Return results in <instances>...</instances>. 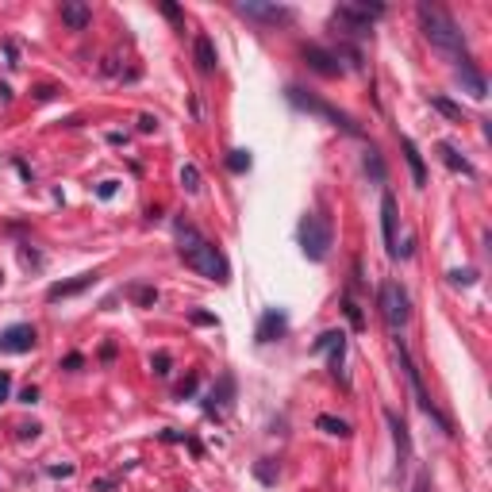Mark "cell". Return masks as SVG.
<instances>
[{
	"instance_id": "cell-15",
	"label": "cell",
	"mask_w": 492,
	"mask_h": 492,
	"mask_svg": "<svg viewBox=\"0 0 492 492\" xmlns=\"http://www.w3.org/2000/svg\"><path fill=\"white\" fill-rule=\"evenodd\" d=\"M97 277H100V273H77L73 281H58V285H50V289H46V300H65V296H77V292H85V289H92V285H97Z\"/></svg>"
},
{
	"instance_id": "cell-8",
	"label": "cell",
	"mask_w": 492,
	"mask_h": 492,
	"mask_svg": "<svg viewBox=\"0 0 492 492\" xmlns=\"http://www.w3.org/2000/svg\"><path fill=\"white\" fill-rule=\"evenodd\" d=\"M239 16H246V20H262V23H292L296 12L285 8V4H254V0H242Z\"/></svg>"
},
{
	"instance_id": "cell-26",
	"label": "cell",
	"mask_w": 492,
	"mask_h": 492,
	"mask_svg": "<svg viewBox=\"0 0 492 492\" xmlns=\"http://www.w3.org/2000/svg\"><path fill=\"white\" fill-rule=\"evenodd\" d=\"M131 296H135V304H143V308L158 304V289H146V285H135V289H131Z\"/></svg>"
},
{
	"instance_id": "cell-32",
	"label": "cell",
	"mask_w": 492,
	"mask_h": 492,
	"mask_svg": "<svg viewBox=\"0 0 492 492\" xmlns=\"http://www.w3.org/2000/svg\"><path fill=\"white\" fill-rule=\"evenodd\" d=\"M193 392H196V377H185V381L177 385V396L185 400V396H193Z\"/></svg>"
},
{
	"instance_id": "cell-10",
	"label": "cell",
	"mask_w": 492,
	"mask_h": 492,
	"mask_svg": "<svg viewBox=\"0 0 492 492\" xmlns=\"http://www.w3.org/2000/svg\"><path fill=\"white\" fill-rule=\"evenodd\" d=\"M300 54H304V62H308L316 73H323V77H338V73H343V62H338V54H335V50H323V46L308 43Z\"/></svg>"
},
{
	"instance_id": "cell-17",
	"label": "cell",
	"mask_w": 492,
	"mask_h": 492,
	"mask_svg": "<svg viewBox=\"0 0 492 492\" xmlns=\"http://www.w3.org/2000/svg\"><path fill=\"white\" fill-rule=\"evenodd\" d=\"M193 58H196V70H200V73H215V65H220L215 43L208 39V35H196V43H193Z\"/></svg>"
},
{
	"instance_id": "cell-3",
	"label": "cell",
	"mask_w": 492,
	"mask_h": 492,
	"mask_svg": "<svg viewBox=\"0 0 492 492\" xmlns=\"http://www.w3.org/2000/svg\"><path fill=\"white\" fill-rule=\"evenodd\" d=\"M392 350H396V362H400V369H404V377H408V389H412V396H415V404H419V412L427 415V419H434V423H439L442 431H454V423H450L446 415L439 412V404H434V400H431V392L423 389V377H419V365L412 362V354H408V350H404V343H400V338H396V346H392Z\"/></svg>"
},
{
	"instance_id": "cell-2",
	"label": "cell",
	"mask_w": 492,
	"mask_h": 492,
	"mask_svg": "<svg viewBox=\"0 0 492 492\" xmlns=\"http://www.w3.org/2000/svg\"><path fill=\"white\" fill-rule=\"evenodd\" d=\"M415 16H419L423 35H427L439 50H446V54H454V58L466 62V35H461V27L454 23V16L446 12V8L427 4V0H423V4L415 8Z\"/></svg>"
},
{
	"instance_id": "cell-6",
	"label": "cell",
	"mask_w": 492,
	"mask_h": 492,
	"mask_svg": "<svg viewBox=\"0 0 492 492\" xmlns=\"http://www.w3.org/2000/svg\"><path fill=\"white\" fill-rule=\"evenodd\" d=\"M285 97L296 104V108H304V112H316V116H323V119H331L335 127H343L346 135H362V127H358L354 119L346 116V112H338V108H331L327 100H319V97H311V92H304V89H296V85H289L285 89Z\"/></svg>"
},
{
	"instance_id": "cell-4",
	"label": "cell",
	"mask_w": 492,
	"mask_h": 492,
	"mask_svg": "<svg viewBox=\"0 0 492 492\" xmlns=\"http://www.w3.org/2000/svg\"><path fill=\"white\" fill-rule=\"evenodd\" d=\"M300 250H304L308 262H323L331 254V242H335V231H331V220L323 212H308L300 220Z\"/></svg>"
},
{
	"instance_id": "cell-11",
	"label": "cell",
	"mask_w": 492,
	"mask_h": 492,
	"mask_svg": "<svg viewBox=\"0 0 492 492\" xmlns=\"http://www.w3.org/2000/svg\"><path fill=\"white\" fill-rule=\"evenodd\" d=\"M381 231H385V250H389V258H400V246H396V196L392 193L381 196Z\"/></svg>"
},
{
	"instance_id": "cell-29",
	"label": "cell",
	"mask_w": 492,
	"mask_h": 492,
	"mask_svg": "<svg viewBox=\"0 0 492 492\" xmlns=\"http://www.w3.org/2000/svg\"><path fill=\"white\" fill-rule=\"evenodd\" d=\"M412 492H434V485H431V469H419V473H415Z\"/></svg>"
},
{
	"instance_id": "cell-25",
	"label": "cell",
	"mask_w": 492,
	"mask_h": 492,
	"mask_svg": "<svg viewBox=\"0 0 492 492\" xmlns=\"http://www.w3.org/2000/svg\"><path fill=\"white\" fill-rule=\"evenodd\" d=\"M181 185H185V193H200V169H196V166H185V169H181Z\"/></svg>"
},
{
	"instance_id": "cell-31",
	"label": "cell",
	"mask_w": 492,
	"mask_h": 492,
	"mask_svg": "<svg viewBox=\"0 0 492 492\" xmlns=\"http://www.w3.org/2000/svg\"><path fill=\"white\" fill-rule=\"evenodd\" d=\"M254 473H258V481H266V485H273V481H277V469H273L269 461H258V469H254Z\"/></svg>"
},
{
	"instance_id": "cell-36",
	"label": "cell",
	"mask_w": 492,
	"mask_h": 492,
	"mask_svg": "<svg viewBox=\"0 0 492 492\" xmlns=\"http://www.w3.org/2000/svg\"><path fill=\"white\" fill-rule=\"evenodd\" d=\"M8 396H12V377L0 373V400H8Z\"/></svg>"
},
{
	"instance_id": "cell-39",
	"label": "cell",
	"mask_w": 492,
	"mask_h": 492,
	"mask_svg": "<svg viewBox=\"0 0 492 492\" xmlns=\"http://www.w3.org/2000/svg\"><path fill=\"white\" fill-rule=\"evenodd\" d=\"M154 127H158L154 116H143V119H139V131H154Z\"/></svg>"
},
{
	"instance_id": "cell-28",
	"label": "cell",
	"mask_w": 492,
	"mask_h": 492,
	"mask_svg": "<svg viewBox=\"0 0 492 492\" xmlns=\"http://www.w3.org/2000/svg\"><path fill=\"white\" fill-rule=\"evenodd\" d=\"M343 311H346V319H350V327H354V331L365 327V319H362V311H358L354 300H343Z\"/></svg>"
},
{
	"instance_id": "cell-38",
	"label": "cell",
	"mask_w": 492,
	"mask_h": 492,
	"mask_svg": "<svg viewBox=\"0 0 492 492\" xmlns=\"http://www.w3.org/2000/svg\"><path fill=\"white\" fill-rule=\"evenodd\" d=\"M43 427H39V423H23V427H20V439H35V434H39Z\"/></svg>"
},
{
	"instance_id": "cell-24",
	"label": "cell",
	"mask_w": 492,
	"mask_h": 492,
	"mask_svg": "<svg viewBox=\"0 0 492 492\" xmlns=\"http://www.w3.org/2000/svg\"><path fill=\"white\" fill-rule=\"evenodd\" d=\"M431 104H434V108H439V112H442V116H446V119L461 123V108H458V104H454V100H446V97H431Z\"/></svg>"
},
{
	"instance_id": "cell-18",
	"label": "cell",
	"mask_w": 492,
	"mask_h": 492,
	"mask_svg": "<svg viewBox=\"0 0 492 492\" xmlns=\"http://www.w3.org/2000/svg\"><path fill=\"white\" fill-rule=\"evenodd\" d=\"M458 81L469 89V97H473V100H485V97H488V85H485V77L477 73V65H473L469 58L458 65Z\"/></svg>"
},
{
	"instance_id": "cell-13",
	"label": "cell",
	"mask_w": 492,
	"mask_h": 492,
	"mask_svg": "<svg viewBox=\"0 0 492 492\" xmlns=\"http://www.w3.org/2000/svg\"><path fill=\"white\" fill-rule=\"evenodd\" d=\"M385 423L392 427V442H396V458H400V469L408 466V458H412V434H408V423L400 419L392 408L385 412Z\"/></svg>"
},
{
	"instance_id": "cell-34",
	"label": "cell",
	"mask_w": 492,
	"mask_h": 492,
	"mask_svg": "<svg viewBox=\"0 0 492 492\" xmlns=\"http://www.w3.org/2000/svg\"><path fill=\"white\" fill-rule=\"evenodd\" d=\"M450 281H454V285H473V273H469V269H466V273L454 269V273H450Z\"/></svg>"
},
{
	"instance_id": "cell-30",
	"label": "cell",
	"mask_w": 492,
	"mask_h": 492,
	"mask_svg": "<svg viewBox=\"0 0 492 492\" xmlns=\"http://www.w3.org/2000/svg\"><path fill=\"white\" fill-rule=\"evenodd\" d=\"M150 369H154L158 377H166V373H169V354H166V350H158V354L150 358Z\"/></svg>"
},
{
	"instance_id": "cell-22",
	"label": "cell",
	"mask_w": 492,
	"mask_h": 492,
	"mask_svg": "<svg viewBox=\"0 0 492 492\" xmlns=\"http://www.w3.org/2000/svg\"><path fill=\"white\" fill-rule=\"evenodd\" d=\"M316 427H319V431H327V434H338V439H346V434H350V423H346V419H338V415H319Z\"/></svg>"
},
{
	"instance_id": "cell-37",
	"label": "cell",
	"mask_w": 492,
	"mask_h": 492,
	"mask_svg": "<svg viewBox=\"0 0 492 492\" xmlns=\"http://www.w3.org/2000/svg\"><path fill=\"white\" fill-rule=\"evenodd\" d=\"M20 400L23 404H35V400H39V389H35V385H27V389L20 392Z\"/></svg>"
},
{
	"instance_id": "cell-12",
	"label": "cell",
	"mask_w": 492,
	"mask_h": 492,
	"mask_svg": "<svg viewBox=\"0 0 492 492\" xmlns=\"http://www.w3.org/2000/svg\"><path fill=\"white\" fill-rule=\"evenodd\" d=\"M316 350L319 354H331V373L338 377V365H343V354H346V331H323L316 338Z\"/></svg>"
},
{
	"instance_id": "cell-35",
	"label": "cell",
	"mask_w": 492,
	"mask_h": 492,
	"mask_svg": "<svg viewBox=\"0 0 492 492\" xmlns=\"http://www.w3.org/2000/svg\"><path fill=\"white\" fill-rule=\"evenodd\" d=\"M193 323H200V327H215V316H208V311H193Z\"/></svg>"
},
{
	"instance_id": "cell-23",
	"label": "cell",
	"mask_w": 492,
	"mask_h": 492,
	"mask_svg": "<svg viewBox=\"0 0 492 492\" xmlns=\"http://www.w3.org/2000/svg\"><path fill=\"white\" fill-rule=\"evenodd\" d=\"M227 169H231V173H246V169H250V150H231V154H227Z\"/></svg>"
},
{
	"instance_id": "cell-16",
	"label": "cell",
	"mask_w": 492,
	"mask_h": 492,
	"mask_svg": "<svg viewBox=\"0 0 492 492\" xmlns=\"http://www.w3.org/2000/svg\"><path fill=\"white\" fill-rule=\"evenodd\" d=\"M62 23L70 27V31H85V27L92 23V8L81 4V0H65L62 4Z\"/></svg>"
},
{
	"instance_id": "cell-14",
	"label": "cell",
	"mask_w": 492,
	"mask_h": 492,
	"mask_svg": "<svg viewBox=\"0 0 492 492\" xmlns=\"http://www.w3.org/2000/svg\"><path fill=\"white\" fill-rule=\"evenodd\" d=\"M285 331H289V316L281 308L262 311V319H258V343H273V338H281Z\"/></svg>"
},
{
	"instance_id": "cell-5",
	"label": "cell",
	"mask_w": 492,
	"mask_h": 492,
	"mask_svg": "<svg viewBox=\"0 0 492 492\" xmlns=\"http://www.w3.org/2000/svg\"><path fill=\"white\" fill-rule=\"evenodd\" d=\"M377 308H381L385 323L392 331H400L412 319V300H408V292H404L400 281H385L381 292H377Z\"/></svg>"
},
{
	"instance_id": "cell-1",
	"label": "cell",
	"mask_w": 492,
	"mask_h": 492,
	"mask_svg": "<svg viewBox=\"0 0 492 492\" xmlns=\"http://www.w3.org/2000/svg\"><path fill=\"white\" fill-rule=\"evenodd\" d=\"M177 254L185 258V266L188 269H196L200 277H208V281H223L231 277V266H227V258L220 254V246L215 242H208L200 231H196L193 223H177Z\"/></svg>"
},
{
	"instance_id": "cell-27",
	"label": "cell",
	"mask_w": 492,
	"mask_h": 492,
	"mask_svg": "<svg viewBox=\"0 0 492 492\" xmlns=\"http://www.w3.org/2000/svg\"><path fill=\"white\" fill-rule=\"evenodd\" d=\"M365 169L373 173V181H385V166H381V154H377L373 146H369V154H365Z\"/></svg>"
},
{
	"instance_id": "cell-40",
	"label": "cell",
	"mask_w": 492,
	"mask_h": 492,
	"mask_svg": "<svg viewBox=\"0 0 492 492\" xmlns=\"http://www.w3.org/2000/svg\"><path fill=\"white\" fill-rule=\"evenodd\" d=\"M73 466H50V477H70Z\"/></svg>"
},
{
	"instance_id": "cell-41",
	"label": "cell",
	"mask_w": 492,
	"mask_h": 492,
	"mask_svg": "<svg viewBox=\"0 0 492 492\" xmlns=\"http://www.w3.org/2000/svg\"><path fill=\"white\" fill-rule=\"evenodd\" d=\"M162 12L169 16V20H181V8H177V4H162Z\"/></svg>"
},
{
	"instance_id": "cell-19",
	"label": "cell",
	"mask_w": 492,
	"mask_h": 492,
	"mask_svg": "<svg viewBox=\"0 0 492 492\" xmlns=\"http://www.w3.org/2000/svg\"><path fill=\"white\" fill-rule=\"evenodd\" d=\"M400 150H404V162H408V169H412V181H415V188H423V185H427V166H423L419 146H415L412 139H400Z\"/></svg>"
},
{
	"instance_id": "cell-9",
	"label": "cell",
	"mask_w": 492,
	"mask_h": 492,
	"mask_svg": "<svg viewBox=\"0 0 492 492\" xmlns=\"http://www.w3.org/2000/svg\"><path fill=\"white\" fill-rule=\"evenodd\" d=\"M27 350H35V327L12 323L0 331V354H27Z\"/></svg>"
},
{
	"instance_id": "cell-21",
	"label": "cell",
	"mask_w": 492,
	"mask_h": 492,
	"mask_svg": "<svg viewBox=\"0 0 492 492\" xmlns=\"http://www.w3.org/2000/svg\"><path fill=\"white\" fill-rule=\"evenodd\" d=\"M439 154H442V162H446V166L454 169V173H466V177H477V169H473V166H469L466 158H461V154H458V150H454L450 143H439Z\"/></svg>"
},
{
	"instance_id": "cell-20",
	"label": "cell",
	"mask_w": 492,
	"mask_h": 492,
	"mask_svg": "<svg viewBox=\"0 0 492 492\" xmlns=\"http://www.w3.org/2000/svg\"><path fill=\"white\" fill-rule=\"evenodd\" d=\"M231 392H235V381H231V377H220V392H212V396H208L204 412H208V415L223 412L227 404H231Z\"/></svg>"
},
{
	"instance_id": "cell-7",
	"label": "cell",
	"mask_w": 492,
	"mask_h": 492,
	"mask_svg": "<svg viewBox=\"0 0 492 492\" xmlns=\"http://www.w3.org/2000/svg\"><path fill=\"white\" fill-rule=\"evenodd\" d=\"M385 16V4H338L335 8V23L346 27V35H369V23Z\"/></svg>"
},
{
	"instance_id": "cell-33",
	"label": "cell",
	"mask_w": 492,
	"mask_h": 492,
	"mask_svg": "<svg viewBox=\"0 0 492 492\" xmlns=\"http://www.w3.org/2000/svg\"><path fill=\"white\" fill-rule=\"evenodd\" d=\"M97 196H100V200H112V196H116V181H100Z\"/></svg>"
},
{
	"instance_id": "cell-42",
	"label": "cell",
	"mask_w": 492,
	"mask_h": 492,
	"mask_svg": "<svg viewBox=\"0 0 492 492\" xmlns=\"http://www.w3.org/2000/svg\"><path fill=\"white\" fill-rule=\"evenodd\" d=\"M12 100V89H8V85H0V104H8Z\"/></svg>"
}]
</instances>
